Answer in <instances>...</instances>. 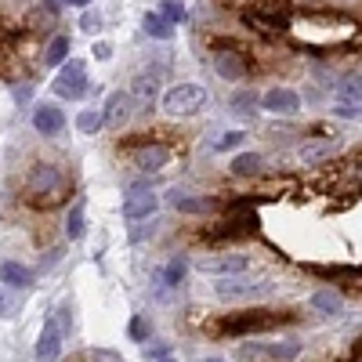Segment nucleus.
Instances as JSON below:
<instances>
[{"instance_id": "22", "label": "nucleus", "mask_w": 362, "mask_h": 362, "mask_svg": "<svg viewBox=\"0 0 362 362\" xmlns=\"http://www.w3.org/2000/svg\"><path fill=\"white\" fill-rule=\"evenodd\" d=\"M76 127H80L83 134H98V131L105 127V112H102V109H83V112L76 116Z\"/></svg>"}, {"instance_id": "19", "label": "nucleus", "mask_w": 362, "mask_h": 362, "mask_svg": "<svg viewBox=\"0 0 362 362\" xmlns=\"http://www.w3.org/2000/svg\"><path fill=\"white\" fill-rule=\"evenodd\" d=\"M312 308H315V312H322V315H341L344 297H341L337 290L322 286V290H315V293H312Z\"/></svg>"}, {"instance_id": "31", "label": "nucleus", "mask_w": 362, "mask_h": 362, "mask_svg": "<svg viewBox=\"0 0 362 362\" xmlns=\"http://www.w3.org/2000/svg\"><path fill=\"white\" fill-rule=\"evenodd\" d=\"M131 337H134V341H145V337H148V326H145V319H141V315H134V319H131Z\"/></svg>"}, {"instance_id": "30", "label": "nucleus", "mask_w": 362, "mask_h": 362, "mask_svg": "<svg viewBox=\"0 0 362 362\" xmlns=\"http://www.w3.org/2000/svg\"><path fill=\"white\" fill-rule=\"evenodd\" d=\"M163 18L167 22H185V8H181L177 0H167V4H163Z\"/></svg>"}, {"instance_id": "17", "label": "nucleus", "mask_w": 362, "mask_h": 362, "mask_svg": "<svg viewBox=\"0 0 362 362\" xmlns=\"http://www.w3.org/2000/svg\"><path fill=\"white\" fill-rule=\"evenodd\" d=\"M334 153H341V141H308V145H300V160H305V163H322V160H329V156H334Z\"/></svg>"}, {"instance_id": "32", "label": "nucleus", "mask_w": 362, "mask_h": 362, "mask_svg": "<svg viewBox=\"0 0 362 362\" xmlns=\"http://www.w3.org/2000/svg\"><path fill=\"white\" fill-rule=\"evenodd\" d=\"M15 308H18V300H11L4 290H0V319H8V315H15Z\"/></svg>"}, {"instance_id": "5", "label": "nucleus", "mask_w": 362, "mask_h": 362, "mask_svg": "<svg viewBox=\"0 0 362 362\" xmlns=\"http://www.w3.org/2000/svg\"><path fill=\"white\" fill-rule=\"evenodd\" d=\"M214 69L225 80H247V73H250L247 54L239 51V47H232V44H218L214 47Z\"/></svg>"}, {"instance_id": "16", "label": "nucleus", "mask_w": 362, "mask_h": 362, "mask_svg": "<svg viewBox=\"0 0 362 362\" xmlns=\"http://www.w3.org/2000/svg\"><path fill=\"white\" fill-rule=\"evenodd\" d=\"M0 283L15 286V290H25L29 283H33V272H29L25 264H18V261H4L0 264Z\"/></svg>"}, {"instance_id": "11", "label": "nucleus", "mask_w": 362, "mask_h": 362, "mask_svg": "<svg viewBox=\"0 0 362 362\" xmlns=\"http://www.w3.org/2000/svg\"><path fill=\"white\" fill-rule=\"evenodd\" d=\"M261 105L276 116H297L300 112V95L290 87H272L268 95H261Z\"/></svg>"}, {"instance_id": "20", "label": "nucleus", "mask_w": 362, "mask_h": 362, "mask_svg": "<svg viewBox=\"0 0 362 362\" xmlns=\"http://www.w3.org/2000/svg\"><path fill=\"white\" fill-rule=\"evenodd\" d=\"M141 29H145L148 37H156V40H170V37H174V22H167L163 11H148V15L141 18Z\"/></svg>"}, {"instance_id": "18", "label": "nucleus", "mask_w": 362, "mask_h": 362, "mask_svg": "<svg viewBox=\"0 0 362 362\" xmlns=\"http://www.w3.org/2000/svg\"><path fill=\"white\" fill-rule=\"evenodd\" d=\"M250 355H268V358H297L300 355V341H286V344H261V348H243V358Z\"/></svg>"}, {"instance_id": "21", "label": "nucleus", "mask_w": 362, "mask_h": 362, "mask_svg": "<svg viewBox=\"0 0 362 362\" xmlns=\"http://www.w3.org/2000/svg\"><path fill=\"white\" fill-rule=\"evenodd\" d=\"M261 167H264V160H261V153H239L235 160H232V174L235 177H254V174H261Z\"/></svg>"}, {"instance_id": "37", "label": "nucleus", "mask_w": 362, "mask_h": 362, "mask_svg": "<svg viewBox=\"0 0 362 362\" xmlns=\"http://www.w3.org/2000/svg\"><path fill=\"white\" fill-rule=\"evenodd\" d=\"M62 4H73V8H87L90 0H62Z\"/></svg>"}, {"instance_id": "2", "label": "nucleus", "mask_w": 362, "mask_h": 362, "mask_svg": "<svg viewBox=\"0 0 362 362\" xmlns=\"http://www.w3.org/2000/svg\"><path fill=\"white\" fill-rule=\"evenodd\" d=\"M286 322V315H272V312H235L221 322V334L228 337H247V334H261L268 326Z\"/></svg>"}, {"instance_id": "1", "label": "nucleus", "mask_w": 362, "mask_h": 362, "mask_svg": "<svg viewBox=\"0 0 362 362\" xmlns=\"http://www.w3.org/2000/svg\"><path fill=\"white\" fill-rule=\"evenodd\" d=\"M66 199V174L54 163H37L25 177V203L37 210H51Z\"/></svg>"}, {"instance_id": "4", "label": "nucleus", "mask_w": 362, "mask_h": 362, "mask_svg": "<svg viewBox=\"0 0 362 362\" xmlns=\"http://www.w3.org/2000/svg\"><path fill=\"white\" fill-rule=\"evenodd\" d=\"M268 290H272V283L239 279V276H221V283H214V293L221 300H254V297H264Z\"/></svg>"}, {"instance_id": "25", "label": "nucleus", "mask_w": 362, "mask_h": 362, "mask_svg": "<svg viewBox=\"0 0 362 362\" xmlns=\"http://www.w3.org/2000/svg\"><path fill=\"white\" fill-rule=\"evenodd\" d=\"M83 203H76L69 210V218H66V239H83Z\"/></svg>"}, {"instance_id": "28", "label": "nucleus", "mask_w": 362, "mask_h": 362, "mask_svg": "<svg viewBox=\"0 0 362 362\" xmlns=\"http://www.w3.org/2000/svg\"><path fill=\"white\" fill-rule=\"evenodd\" d=\"M243 131H228V134H221L218 141H214V148H218V153H228V148H239V145H243Z\"/></svg>"}, {"instance_id": "35", "label": "nucleus", "mask_w": 362, "mask_h": 362, "mask_svg": "<svg viewBox=\"0 0 362 362\" xmlns=\"http://www.w3.org/2000/svg\"><path fill=\"white\" fill-rule=\"evenodd\" d=\"M98 25H102V18H98V15H83V29H87V33H95Z\"/></svg>"}, {"instance_id": "33", "label": "nucleus", "mask_w": 362, "mask_h": 362, "mask_svg": "<svg viewBox=\"0 0 362 362\" xmlns=\"http://www.w3.org/2000/svg\"><path fill=\"white\" fill-rule=\"evenodd\" d=\"M334 112H337V116H344V119H355V116H358V105H355V102H337V105H334Z\"/></svg>"}, {"instance_id": "7", "label": "nucleus", "mask_w": 362, "mask_h": 362, "mask_svg": "<svg viewBox=\"0 0 362 362\" xmlns=\"http://www.w3.org/2000/svg\"><path fill=\"white\" fill-rule=\"evenodd\" d=\"M51 90L58 98H83L87 95V73H83V62H66V69L54 76Z\"/></svg>"}, {"instance_id": "34", "label": "nucleus", "mask_w": 362, "mask_h": 362, "mask_svg": "<svg viewBox=\"0 0 362 362\" xmlns=\"http://www.w3.org/2000/svg\"><path fill=\"white\" fill-rule=\"evenodd\" d=\"M95 58H98V62H105V58H112V47H109L105 40H98V44H95Z\"/></svg>"}, {"instance_id": "15", "label": "nucleus", "mask_w": 362, "mask_h": 362, "mask_svg": "<svg viewBox=\"0 0 362 362\" xmlns=\"http://www.w3.org/2000/svg\"><path fill=\"white\" fill-rule=\"evenodd\" d=\"M254 225H257V218H254V214H243V218H228V221H221L218 228H210L206 235H210V239H232V235H247Z\"/></svg>"}, {"instance_id": "3", "label": "nucleus", "mask_w": 362, "mask_h": 362, "mask_svg": "<svg viewBox=\"0 0 362 362\" xmlns=\"http://www.w3.org/2000/svg\"><path fill=\"white\" fill-rule=\"evenodd\" d=\"M203 105H206V90L199 83H177V87H170L163 95V109L170 116H192Z\"/></svg>"}, {"instance_id": "13", "label": "nucleus", "mask_w": 362, "mask_h": 362, "mask_svg": "<svg viewBox=\"0 0 362 362\" xmlns=\"http://www.w3.org/2000/svg\"><path fill=\"white\" fill-rule=\"evenodd\" d=\"M131 112H134V102H131L127 90H112V95H109V105H105V124L124 127L127 119H131Z\"/></svg>"}, {"instance_id": "29", "label": "nucleus", "mask_w": 362, "mask_h": 362, "mask_svg": "<svg viewBox=\"0 0 362 362\" xmlns=\"http://www.w3.org/2000/svg\"><path fill=\"white\" fill-rule=\"evenodd\" d=\"M341 102H355L358 105V73L341 80Z\"/></svg>"}, {"instance_id": "38", "label": "nucleus", "mask_w": 362, "mask_h": 362, "mask_svg": "<svg viewBox=\"0 0 362 362\" xmlns=\"http://www.w3.org/2000/svg\"><path fill=\"white\" fill-rule=\"evenodd\" d=\"M153 362H174V358H167V355H163V358H153Z\"/></svg>"}, {"instance_id": "26", "label": "nucleus", "mask_w": 362, "mask_h": 362, "mask_svg": "<svg viewBox=\"0 0 362 362\" xmlns=\"http://www.w3.org/2000/svg\"><path fill=\"white\" fill-rule=\"evenodd\" d=\"M185 272H189V261L185 257H174L167 264V272H163V286H177L181 279H185Z\"/></svg>"}, {"instance_id": "9", "label": "nucleus", "mask_w": 362, "mask_h": 362, "mask_svg": "<svg viewBox=\"0 0 362 362\" xmlns=\"http://www.w3.org/2000/svg\"><path fill=\"white\" fill-rule=\"evenodd\" d=\"M156 87H160V80H156V73L153 69H145V73H138L134 76V83H131V102H134V112H148L156 105Z\"/></svg>"}, {"instance_id": "24", "label": "nucleus", "mask_w": 362, "mask_h": 362, "mask_svg": "<svg viewBox=\"0 0 362 362\" xmlns=\"http://www.w3.org/2000/svg\"><path fill=\"white\" fill-rule=\"evenodd\" d=\"M47 66H62L66 58H69V37H54L51 44H47Z\"/></svg>"}, {"instance_id": "6", "label": "nucleus", "mask_w": 362, "mask_h": 362, "mask_svg": "<svg viewBox=\"0 0 362 362\" xmlns=\"http://www.w3.org/2000/svg\"><path fill=\"white\" fill-rule=\"evenodd\" d=\"M196 268L206 272V276H243L250 268V257L247 254H210V257H199Z\"/></svg>"}, {"instance_id": "14", "label": "nucleus", "mask_w": 362, "mask_h": 362, "mask_svg": "<svg viewBox=\"0 0 362 362\" xmlns=\"http://www.w3.org/2000/svg\"><path fill=\"white\" fill-rule=\"evenodd\" d=\"M33 127L51 138V134H58V131L66 127V112L54 109V105H37V109H33Z\"/></svg>"}, {"instance_id": "12", "label": "nucleus", "mask_w": 362, "mask_h": 362, "mask_svg": "<svg viewBox=\"0 0 362 362\" xmlns=\"http://www.w3.org/2000/svg\"><path fill=\"white\" fill-rule=\"evenodd\" d=\"M58 351H62V326H58L54 319H47L44 329H40V341H37L33 355H37V362H54Z\"/></svg>"}, {"instance_id": "8", "label": "nucleus", "mask_w": 362, "mask_h": 362, "mask_svg": "<svg viewBox=\"0 0 362 362\" xmlns=\"http://www.w3.org/2000/svg\"><path fill=\"white\" fill-rule=\"evenodd\" d=\"M156 210H160V196L153 189H134L124 199V218L127 221H145V218H153Z\"/></svg>"}, {"instance_id": "36", "label": "nucleus", "mask_w": 362, "mask_h": 362, "mask_svg": "<svg viewBox=\"0 0 362 362\" xmlns=\"http://www.w3.org/2000/svg\"><path fill=\"white\" fill-rule=\"evenodd\" d=\"M145 355H148V358H163L167 348H163V344H160V348H145Z\"/></svg>"}, {"instance_id": "27", "label": "nucleus", "mask_w": 362, "mask_h": 362, "mask_svg": "<svg viewBox=\"0 0 362 362\" xmlns=\"http://www.w3.org/2000/svg\"><path fill=\"white\" fill-rule=\"evenodd\" d=\"M174 206H177V210H185V214H206V210L214 206V203H210V199H189V196H174Z\"/></svg>"}, {"instance_id": "23", "label": "nucleus", "mask_w": 362, "mask_h": 362, "mask_svg": "<svg viewBox=\"0 0 362 362\" xmlns=\"http://www.w3.org/2000/svg\"><path fill=\"white\" fill-rule=\"evenodd\" d=\"M257 95H254V90H235V95H232V112L235 116H254L257 109Z\"/></svg>"}, {"instance_id": "10", "label": "nucleus", "mask_w": 362, "mask_h": 362, "mask_svg": "<svg viewBox=\"0 0 362 362\" xmlns=\"http://www.w3.org/2000/svg\"><path fill=\"white\" fill-rule=\"evenodd\" d=\"M131 160H134V167H138V170L156 174V170H163V167H167L170 148H167V145H160V141H145V145H138L134 153H131Z\"/></svg>"}, {"instance_id": "39", "label": "nucleus", "mask_w": 362, "mask_h": 362, "mask_svg": "<svg viewBox=\"0 0 362 362\" xmlns=\"http://www.w3.org/2000/svg\"><path fill=\"white\" fill-rule=\"evenodd\" d=\"M203 362H225V358H203Z\"/></svg>"}]
</instances>
